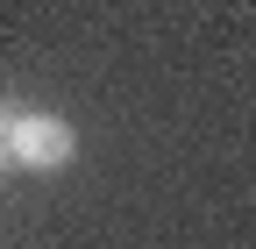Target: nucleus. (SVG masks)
<instances>
[{
    "label": "nucleus",
    "instance_id": "obj_1",
    "mask_svg": "<svg viewBox=\"0 0 256 249\" xmlns=\"http://www.w3.org/2000/svg\"><path fill=\"white\" fill-rule=\"evenodd\" d=\"M0 150H8V164L50 178L78 157V128L50 107H0Z\"/></svg>",
    "mask_w": 256,
    "mask_h": 249
},
{
    "label": "nucleus",
    "instance_id": "obj_2",
    "mask_svg": "<svg viewBox=\"0 0 256 249\" xmlns=\"http://www.w3.org/2000/svg\"><path fill=\"white\" fill-rule=\"evenodd\" d=\"M0 171H8V150H0Z\"/></svg>",
    "mask_w": 256,
    "mask_h": 249
}]
</instances>
